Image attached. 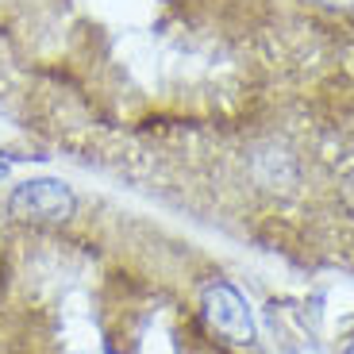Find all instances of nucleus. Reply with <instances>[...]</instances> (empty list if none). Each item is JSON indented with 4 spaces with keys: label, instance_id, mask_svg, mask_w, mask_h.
I'll return each instance as SVG.
<instances>
[{
    "label": "nucleus",
    "instance_id": "nucleus-1",
    "mask_svg": "<svg viewBox=\"0 0 354 354\" xmlns=\"http://www.w3.org/2000/svg\"><path fill=\"white\" fill-rule=\"evenodd\" d=\"M73 193L70 185L54 181V177H31L19 181L8 196V212L16 220H35V223H58L73 212Z\"/></svg>",
    "mask_w": 354,
    "mask_h": 354
},
{
    "label": "nucleus",
    "instance_id": "nucleus-5",
    "mask_svg": "<svg viewBox=\"0 0 354 354\" xmlns=\"http://www.w3.org/2000/svg\"><path fill=\"white\" fill-rule=\"evenodd\" d=\"M351 354H354V351H351Z\"/></svg>",
    "mask_w": 354,
    "mask_h": 354
},
{
    "label": "nucleus",
    "instance_id": "nucleus-4",
    "mask_svg": "<svg viewBox=\"0 0 354 354\" xmlns=\"http://www.w3.org/2000/svg\"><path fill=\"white\" fill-rule=\"evenodd\" d=\"M4 174H8V169H4V162H0V177H4Z\"/></svg>",
    "mask_w": 354,
    "mask_h": 354
},
{
    "label": "nucleus",
    "instance_id": "nucleus-2",
    "mask_svg": "<svg viewBox=\"0 0 354 354\" xmlns=\"http://www.w3.org/2000/svg\"><path fill=\"white\" fill-rule=\"evenodd\" d=\"M204 319L220 331L227 343H254V316H250V304L239 289L216 281L204 289Z\"/></svg>",
    "mask_w": 354,
    "mask_h": 354
},
{
    "label": "nucleus",
    "instance_id": "nucleus-3",
    "mask_svg": "<svg viewBox=\"0 0 354 354\" xmlns=\"http://www.w3.org/2000/svg\"><path fill=\"white\" fill-rule=\"evenodd\" d=\"M319 4H328V8H351L354 0H319Z\"/></svg>",
    "mask_w": 354,
    "mask_h": 354
}]
</instances>
